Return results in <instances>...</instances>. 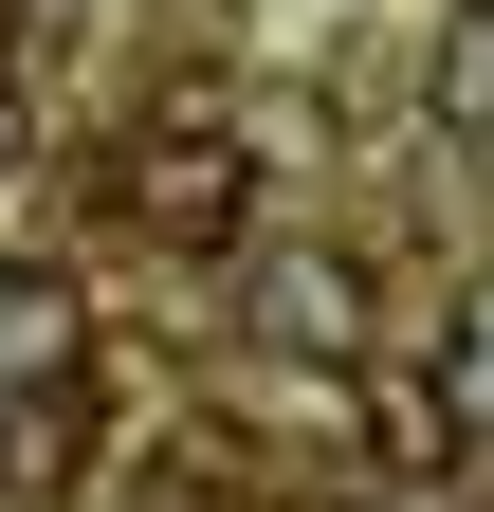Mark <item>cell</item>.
<instances>
[{"mask_svg": "<svg viewBox=\"0 0 494 512\" xmlns=\"http://www.w3.org/2000/svg\"><path fill=\"white\" fill-rule=\"evenodd\" d=\"M110 220H129V238H165V256H220L238 220H257V165H238L220 128H165V147H129V165H110Z\"/></svg>", "mask_w": 494, "mask_h": 512, "instance_id": "6da1fadb", "label": "cell"}, {"mask_svg": "<svg viewBox=\"0 0 494 512\" xmlns=\"http://www.w3.org/2000/svg\"><path fill=\"white\" fill-rule=\"evenodd\" d=\"M275 348H312V366L366 348V275H348V256H293V275H275Z\"/></svg>", "mask_w": 494, "mask_h": 512, "instance_id": "7a4b0ae2", "label": "cell"}, {"mask_svg": "<svg viewBox=\"0 0 494 512\" xmlns=\"http://www.w3.org/2000/svg\"><path fill=\"white\" fill-rule=\"evenodd\" d=\"M55 366H74V293L37 256H0V384H55Z\"/></svg>", "mask_w": 494, "mask_h": 512, "instance_id": "3957f363", "label": "cell"}, {"mask_svg": "<svg viewBox=\"0 0 494 512\" xmlns=\"http://www.w3.org/2000/svg\"><path fill=\"white\" fill-rule=\"evenodd\" d=\"M74 458H92V403H74V384H19V421H0V476H19V494H55Z\"/></svg>", "mask_w": 494, "mask_h": 512, "instance_id": "277c9868", "label": "cell"}]
</instances>
